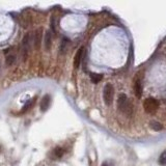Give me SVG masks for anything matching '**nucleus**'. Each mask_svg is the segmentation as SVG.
Instances as JSON below:
<instances>
[{"instance_id":"obj_1","label":"nucleus","mask_w":166,"mask_h":166,"mask_svg":"<svg viewBox=\"0 0 166 166\" xmlns=\"http://www.w3.org/2000/svg\"><path fill=\"white\" fill-rule=\"evenodd\" d=\"M117 108L120 109V111H121L125 114H127V115H131V114H132L133 106L125 93H121V95L118 96Z\"/></svg>"},{"instance_id":"obj_2","label":"nucleus","mask_w":166,"mask_h":166,"mask_svg":"<svg viewBox=\"0 0 166 166\" xmlns=\"http://www.w3.org/2000/svg\"><path fill=\"white\" fill-rule=\"evenodd\" d=\"M32 43H33V34H31V32H28L22 39V54L24 59H26L29 54Z\"/></svg>"},{"instance_id":"obj_3","label":"nucleus","mask_w":166,"mask_h":166,"mask_svg":"<svg viewBox=\"0 0 166 166\" xmlns=\"http://www.w3.org/2000/svg\"><path fill=\"white\" fill-rule=\"evenodd\" d=\"M114 97V88L110 83H107L103 89V99L107 106H110L113 101Z\"/></svg>"},{"instance_id":"obj_4","label":"nucleus","mask_w":166,"mask_h":166,"mask_svg":"<svg viewBox=\"0 0 166 166\" xmlns=\"http://www.w3.org/2000/svg\"><path fill=\"white\" fill-rule=\"evenodd\" d=\"M143 108L146 113H154V112L158 110L159 102L154 98H148L143 102Z\"/></svg>"},{"instance_id":"obj_5","label":"nucleus","mask_w":166,"mask_h":166,"mask_svg":"<svg viewBox=\"0 0 166 166\" xmlns=\"http://www.w3.org/2000/svg\"><path fill=\"white\" fill-rule=\"evenodd\" d=\"M42 39H43V28H37L33 33V46L36 50L41 48L42 45Z\"/></svg>"},{"instance_id":"obj_6","label":"nucleus","mask_w":166,"mask_h":166,"mask_svg":"<svg viewBox=\"0 0 166 166\" xmlns=\"http://www.w3.org/2000/svg\"><path fill=\"white\" fill-rule=\"evenodd\" d=\"M51 45H52V34H51L50 30H47L45 36H44V46H45V49L47 51L50 50Z\"/></svg>"},{"instance_id":"obj_7","label":"nucleus","mask_w":166,"mask_h":166,"mask_svg":"<svg viewBox=\"0 0 166 166\" xmlns=\"http://www.w3.org/2000/svg\"><path fill=\"white\" fill-rule=\"evenodd\" d=\"M83 50L84 48L81 47L78 51H77L76 55H75V58H74V67L75 69H78L79 65H80V62H81V59H82V54H83Z\"/></svg>"},{"instance_id":"obj_8","label":"nucleus","mask_w":166,"mask_h":166,"mask_svg":"<svg viewBox=\"0 0 166 166\" xmlns=\"http://www.w3.org/2000/svg\"><path fill=\"white\" fill-rule=\"evenodd\" d=\"M50 101H51V98L49 95H46L43 97V99H42V102H41V111L45 112L47 111V109L49 108V106H50Z\"/></svg>"},{"instance_id":"obj_9","label":"nucleus","mask_w":166,"mask_h":166,"mask_svg":"<svg viewBox=\"0 0 166 166\" xmlns=\"http://www.w3.org/2000/svg\"><path fill=\"white\" fill-rule=\"evenodd\" d=\"M134 90H135V95H136L137 98L141 97V93H142V85L141 82L139 80H136V82L134 84Z\"/></svg>"},{"instance_id":"obj_10","label":"nucleus","mask_w":166,"mask_h":166,"mask_svg":"<svg viewBox=\"0 0 166 166\" xmlns=\"http://www.w3.org/2000/svg\"><path fill=\"white\" fill-rule=\"evenodd\" d=\"M90 79H92V81L93 83H99L100 81H101L103 79V75L92 73V74H90Z\"/></svg>"},{"instance_id":"obj_11","label":"nucleus","mask_w":166,"mask_h":166,"mask_svg":"<svg viewBox=\"0 0 166 166\" xmlns=\"http://www.w3.org/2000/svg\"><path fill=\"white\" fill-rule=\"evenodd\" d=\"M158 162H159V164L162 165V166H165V165H166V151H164V152H163V153L160 155Z\"/></svg>"},{"instance_id":"obj_12","label":"nucleus","mask_w":166,"mask_h":166,"mask_svg":"<svg viewBox=\"0 0 166 166\" xmlns=\"http://www.w3.org/2000/svg\"><path fill=\"white\" fill-rule=\"evenodd\" d=\"M69 39H62L61 42V46H60V50H61V53H64L67 49V45H69Z\"/></svg>"},{"instance_id":"obj_13","label":"nucleus","mask_w":166,"mask_h":166,"mask_svg":"<svg viewBox=\"0 0 166 166\" xmlns=\"http://www.w3.org/2000/svg\"><path fill=\"white\" fill-rule=\"evenodd\" d=\"M151 128L154 131H160L162 129V125H161L160 123H157V121H153V123L151 124Z\"/></svg>"},{"instance_id":"obj_14","label":"nucleus","mask_w":166,"mask_h":166,"mask_svg":"<svg viewBox=\"0 0 166 166\" xmlns=\"http://www.w3.org/2000/svg\"><path fill=\"white\" fill-rule=\"evenodd\" d=\"M54 153H55L56 157L59 158V157H61V156H62V153H64V152H62V149L60 148H56L55 151H54Z\"/></svg>"},{"instance_id":"obj_15","label":"nucleus","mask_w":166,"mask_h":166,"mask_svg":"<svg viewBox=\"0 0 166 166\" xmlns=\"http://www.w3.org/2000/svg\"><path fill=\"white\" fill-rule=\"evenodd\" d=\"M14 61H15V56H8V57H6V64L8 65L13 64Z\"/></svg>"},{"instance_id":"obj_16","label":"nucleus","mask_w":166,"mask_h":166,"mask_svg":"<svg viewBox=\"0 0 166 166\" xmlns=\"http://www.w3.org/2000/svg\"><path fill=\"white\" fill-rule=\"evenodd\" d=\"M51 28H52V30L55 32V17L54 16L51 18Z\"/></svg>"},{"instance_id":"obj_17","label":"nucleus","mask_w":166,"mask_h":166,"mask_svg":"<svg viewBox=\"0 0 166 166\" xmlns=\"http://www.w3.org/2000/svg\"><path fill=\"white\" fill-rule=\"evenodd\" d=\"M101 166H112V165H111V163H109V162H107V161H106V162L103 163Z\"/></svg>"}]
</instances>
